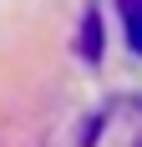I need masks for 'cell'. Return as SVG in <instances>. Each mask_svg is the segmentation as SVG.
<instances>
[{
    "label": "cell",
    "mask_w": 142,
    "mask_h": 147,
    "mask_svg": "<svg viewBox=\"0 0 142 147\" xmlns=\"http://www.w3.org/2000/svg\"><path fill=\"white\" fill-rule=\"evenodd\" d=\"M117 10H122V36H127V46L142 56V0H117Z\"/></svg>",
    "instance_id": "obj_1"
}]
</instances>
